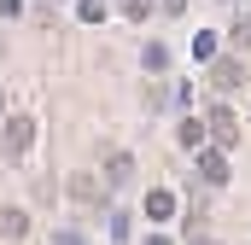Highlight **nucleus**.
<instances>
[{
  "mask_svg": "<svg viewBox=\"0 0 251 245\" xmlns=\"http://www.w3.org/2000/svg\"><path fill=\"white\" fill-rule=\"evenodd\" d=\"M146 245H170V240H164V234H152V240H146Z\"/></svg>",
  "mask_w": 251,
  "mask_h": 245,
  "instance_id": "15",
  "label": "nucleus"
},
{
  "mask_svg": "<svg viewBox=\"0 0 251 245\" xmlns=\"http://www.w3.org/2000/svg\"><path fill=\"white\" fill-rule=\"evenodd\" d=\"M24 12V0H0V18H18Z\"/></svg>",
  "mask_w": 251,
  "mask_h": 245,
  "instance_id": "13",
  "label": "nucleus"
},
{
  "mask_svg": "<svg viewBox=\"0 0 251 245\" xmlns=\"http://www.w3.org/2000/svg\"><path fill=\"white\" fill-rule=\"evenodd\" d=\"M0 146H6V158H24V152L35 146V117H24V111L6 117V140H0Z\"/></svg>",
  "mask_w": 251,
  "mask_h": 245,
  "instance_id": "2",
  "label": "nucleus"
},
{
  "mask_svg": "<svg viewBox=\"0 0 251 245\" xmlns=\"http://www.w3.org/2000/svg\"><path fill=\"white\" fill-rule=\"evenodd\" d=\"M228 6H234V0H228Z\"/></svg>",
  "mask_w": 251,
  "mask_h": 245,
  "instance_id": "18",
  "label": "nucleus"
},
{
  "mask_svg": "<svg viewBox=\"0 0 251 245\" xmlns=\"http://www.w3.org/2000/svg\"><path fill=\"white\" fill-rule=\"evenodd\" d=\"M128 175H134V158H128V152H111V158H105V181H117V187H123Z\"/></svg>",
  "mask_w": 251,
  "mask_h": 245,
  "instance_id": "8",
  "label": "nucleus"
},
{
  "mask_svg": "<svg viewBox=\"0 0 251 245\" xmlns=\"http://www.w3.org/2000/svg\"><path fill=\"white\" fill-rule=\"evenodd\" d=\"M0 117H6V88H0Z\"/></svg>",
  "mask_w": 251,
  "mask_h": 245,
  "instance_id": "17",
  "label": "nucleus"
},
{
  "mask_svg": "<svg viewBox=\"0 0 251 245\" xmlns=\"http://www.w3.org/2000/svg\"><path fill=\"white\" fill-rule=\"evenodd\" d=\"M29 234V216L24 210H0V240H24Z\"/></svg>",
  "mask_w": 251,
  "mask_h": 245,
  "instance_id": "7",
  "label": "nucleus"
},
{
  "mask_svg": "<svg viewBox=\"0 0 251 245\" xmlns=\"http://www.w3.org/2000/svg\"><path fill=\"white\" fill-rule=\"evenodd\" d=\"M70 193H76L82 204H100V181H94V175H76V181H70Z\"/></svg>",
  "mask_w": 251,
  "mask_h": 245,
  "instance_id": "10",
  "label": "nucleus"
},
{
  "mask_svg": "<svg viewBox=\"0 0 251 245\" xmlns=\"http://www.w3.org/2000/svg\"><path fill=\"white\" fill-rule=\"evenodd\" d=\"M204 134L216 140V152H228V146L240 140V117H234L228 105H210V117H204Z\"/></svg>",
  "mask_w": 251,
  "mask_h": 245,
  "instance_id": "1",
  "label": "nucleus"
},
{
  "mask_svg": "<svg viewBox=\"0 0 251 245\" xmlns=\"http://www.w3.org/2000/svg\"><path fill=\"white\" fill-rule=\"evenodd\" d=\"M199 175H204V181H210V187H228V158L204 146V152H199Z\"/></svg>",
  "mask_w": 251,
  "mask_h": 245,
  "instance_id": "4",
  "label": "nucleus"
},
{
  "mask_svg": "<svg viewBox=\"0 0 251 245\" xmlns=\"http://www.w3.org/2000/svg\"><path fill=\"white\" fill-rule=\"evenodd\" d=\"M158 6H164L170 18H176V12H187V0H158Z\"/></svg>",
  "mask_w": 251,
  "mask_h": 245,
  "instance_id": "14",
  "label": "nucleus"
},
{
  "mask_svg": "<svg viewBox=\"0 0 251 245\" xmlns=\"http://www.w3.org/2000/svg\"><path fill=\"white\" fill-rule=\"evenodd\" d=\"M146 216H152V222H170V216H176V193H170V187H152V193H146Z\"/></svg>",
  "mask_w": 251,
  "mask_h": 245,
  "instance_id": "5",
  "label": "nucleus"
},
{
  "mask_svg": "<svg viewBox=\"0 0 251 245\" xmlns=\"http://www.w3.org/2000/svg\"><path fill=\"white\" fill-rule=\"evenodd\" d=\"M140 64H146V70H164V64H170V53H164L158 41H146V47H140Z\"/></svg>",
  "mask_w": 251,
  "mask_h": 245,
  "instance_id": "11",
  "label": "nucleus"
},
{
  "mask_svg": "<svg viewBox=\"0 0 251 245\" xmlns=\"http://www.w3.org/2000/svg\"><path fill=\"white\" fill-rule=\"evenodd\" d=\"M117 6H123V18L140 24V18H152V6H158V0H117Z\"/></svg>",
  "mask_w": 251,
  "mask_h": 245,
  "instance_id": "12",
  "label": "nucleus"
},
{
  "mask_svg": "<svg viewBox=\"0 0 251 245\" xmlns=\"http://www.w3.org/2000/svg\"><path fill=\"white\" fill-rule=\"evenodd\" d=\"M193 245H216V240H204V234H193Z\"/></svg>",
  "mask_w": 251,
  "mask_h": 245,
  "instance_id": "16",
  "label": "nucleus"
},
{
  "mask_svg": "<svg viewBox=\"0 0 251 245\" xmlns=\"http://www.w3.org/2000/svg\"><path fill=\"white\" fill-rule=\"evenodd\" d=\"M210 82H216L222 94H234V88L246 82V64L240 59H210Z\"/></svg>",
  "mask_w": 251,
  "mask_h": 245,
  "instance_id": "3",
  "label": "nucleus"
},
{
  "mask_svg": "<svg viewBox=\"0 0 251 245\" xmlns=\"http://www.w3.org/2000/svg\"><path fill=\"white\" fill-rule=\"evenodd\" d=\"M216 47H222V41H216V29H199V41H193V59H222V53H216Z\"/></svg>",
  "mask_w": 251,
  "mask_h": 245,
  "instance_id": "9",
  "label": "nucleus"
},
{
  "mask_svg": "<svg viewBox=\"0 0 251 245\" xmlns=\"http://www.w3.org/2000/svg\"><path fill=\"white\" fill-rule=\"evenodd\" d=\"M176 140H181L187 152H204V146H210V134H204V122H199V117H181V128H176Z\"/></svg>",
  "mask_w": 251,
  "mask_h": 245,
  "instance_id": "6",
  "label": "nucleus"
}]
</instances>
